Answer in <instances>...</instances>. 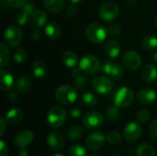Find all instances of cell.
I'll list each match as a JSON object with an SVG mask.
<instances>
[{
  "label": "cell",
  "mask_w": 157,
  "mask_h": 156,
  "mask_svg": "<svg viewBox=\"0 0 157 156\" xmlns=\"http://www.w3.org/2000/svg\"><path fill=\"white\" fill-rule=\"evenodd\" d=\"M70 116L72 119L77 120L81 117V110L78 108H74L70 110Z\"/></svg>",
  "instance_id": "43"
},
{
  "label": "cell",
  "mask_w": 157,
  "mask_h": 156,
  "mask_svg": "<svg viewBox=\"0 0 157 156\" xmlns=\"http://www.w3.org/2000/svg\"><path fill=\"white\" fill-rule=\"evenodd\" d=\"M52 156H65V155H63V154H53Z\"/></svg>",
  "instance_id": "53"
},
{
  "label": "cell",
  "mask_w": 157,
  "mask_h": 156,
  "mask_svg": "<svg viewBox=\"0 0 157 156\" xmlns=\"http://www.w3.org/2000/svg\"><path fill=\"white\" fill-rule=\"evenodd\" d=\"M92 87L95 91H97L100 95H108L111 92L113 88V83L109 78L104 75L96 76L92 80Z\"/></svg>",
  "instance_id": "8"
},
{
  "label": "cell",
  "mask_w": 157,
  "mask_h": 156,
  "mask_svg": "<svg viewBox=\"0 0 157 156\" xmlns=\"http://www.w3.org/2000/svg\"><path fill=\"white\" fill-rule=\"evenodd\" d=\"M63 135L59 131H52L47 136V144L53 151H61L64 147Z\"/></svg>",
  "instance_id": "14"
},
{
  "label": "cell",
  "mask_w": 157,
  "mask_h": 156,
  "mask_svg": "<svg viewBox=\"0 0 157 156\" xmlns=\"http://www.w3.org/2000/svg\"><path fill=\"white\" fill-rule=\"evenodd\" d=\"M34 134L29 130H24L20 131L14 139V144L19 149H25L33 141Z\"/></svg>",
  "instance_id": "15"
},
{
  "label": "cell",
  "mask_w": 157,
  "mask_h": 156,
  "mask_svg": "<svg viewBox=\"0 0 157 156\" xmlns=\"http://www.w3.org/2000/svg\"><path fill=\"white\" fill-rule=\"evenodd\" d=\"M149 130H150V134L153 137V139L157 141V119L151 123Z\"/></svg>",
  "instance_id": "42"
},
{
  "label": "cell",
  "mask_w": 157,
  "mask_h": 156,
  "mask_svg": "<svg viewBox=\"0 0 157 156\" xmlns=\"http://www.w3.org/2000/svg\"><path fill=\"white\" fill-rule=\"evenodd\" d=\"M83 135V128L79 125L71 126L67 131V137L69 140H78Z\"/></svg>",
  "instance_id": "30"
},
{
  "label": "cell",
  "mask_w": 157,
  "mask_h": 156,
  "mask_svg": "<svg viewBox=\"0 0 157 156\" xmlns=\"http://www.w3.org/2000/svg\"><path fill=\"white\" fill-rule=\"evenodd\" d=\"M91 156H99V155H98V154H93V155H91Z\"/></svg>",
  "instance_id": "55"
},
{
  "label": "cell",
  "mask_w": 157,
  "mask_h": 156,
  "mask_svg": "<svg viewBox=\"0 0 157 156\" xmlns=\"http://www.w3.org/2000/svg\"><path fill=\"white\" fill-rule=\"evenodd\" d=\"M107 141V137L100 131H95L90 133L86 139V145L88 149L92 151H96L100 149L105 142Z\"/></svg>",
  "instance_id": "11"
},
{
  "label": "cell",
  "mask_w": 157,
  "mask_h": 156,
  "mask_svg": "<svg viewBox=\"0 0 157 156\" xmlns=\"http://www.w3.org/2000/svg\"><path fill=\"white\" fill-rule=\"evenodd\" d=\"M23 116H24L23 111L20 108H15L6 112L5 120H6V123L9 125H16L22 120Z\"/></svg>",
  "instance_id": "19"
},
{
  "label": "cell",
  "mask_w": 157,
  "mask_h": 156,
  "mask_svg": "<svg viewBox=\"0 0 157 156\" xmlns=\"http://www.w3.org/2000/svg\"><path fill=\"white\" fill-rule=\"evenodd\" d=\"M0 148H1V152H0L1 156H7V154H8V147H7V145L6 144V143L4 141L0 142Z\"/></svg>",
  "instance_id": "44"
},
{
  "label": "cell",
  "mask_w": 157,
  "mask_h": 156,
  "mask_svg": "<svg viewBox=\"0 0 157 156\" xmlns=\"http://www.w3.org/2000/svg\"><path fill=\"white\" fill-rule=\"evenodd\" d=\"M76 14H77V9H76L75 6H70L67 7V9H66V15L68 17H75Z\"/></svg>",
  "instance_id": "45"
},
{
  "label": "cell",
  "mask_w": 157,
  "mask_h": 156,
  "mask_svg": "<svg viewBox=\"0 0 157 156\" xmlns=\"http://www.w3.org/2000/svg\"><path fill=\"white\" fill-rule=\"evenodd\" d=\"M45 8L51 13H59L64 7L63 0H43Z\"/></svg>",
  "instance_id": "23"
},
{
  "label": "cell",
  "mask_w": 157,
  "mask_h": 156,
  "mask_svg": "<svg viewBox=\"0 0 157 156\" xmlns=\"http://www.w3.org/2000/svg\"><path fill=\"white\" fill-rule=\"evenodd\" d=\"M62 62L65 66H67L69 68H75L78 63V57L74 51H68L63 54Z\"/></svg>",
  "instance_id": "26"
},
{
  "label": "cell",
  "mask_w": 157,
  "mask_h": 156,
  "mask_svg": "<svg viewBox=\"0 0 157 156\" xmlns=\"http://www.w3.org/2000/svg\"><path fill=\"white\" fill-rule=\"evenodd\" d=\"M32 73L34 76L40 80L45 78L47 74V67L46 64L41 61H35L32 63Z\"/></svg>",
  "instance_id": "25"
},
{
  "label": "cell",
  "mask_w": 157,
  "mask_h": 156,
  "mask_svg": "<svg viewBox=\"0 0 157 156\" xmlns=\"http://www.w3.org/2000/svg\"><path fill=\"white\" fill-rule=\"evenodd\" d=\"M134 100V94L132 90L127 86L119 88L113 96V103L119 108H123L131 106Z\"/></svg>",
  "instance_id": "3"
},
{
  "label": "cell",
  "mask_w": 157,
  "mask_h": 156,
  "mask_svg": "<svg viewBox=\"0 0 157 156\" xmlns=\"http://www.w3.org/2000/svg\"><path fill=\"white\" fill-rule=\"evenodd\" d=\"M6 3L12 7L20 8L28 3V0H6Z\"/></svg>",
  "instance_id": "41"
},
{
  "label": "cell",
  "mask_w": 157,
  "mask_h": 156,
  "mask_svg": "<svg viewBox=\"0 0 157 156\" xmlns=\"http://www.w3.org/2000/svg\"><path fill=\"white\" fill-rule=\"evenodd\" d=\"M6 124H7V123H6V121L5 118L1 117V118H0V125H1L0 135H1V136H3V135H4V133H5V131H6Z\"/></svg>",
  "instance_id": "46"
},
{
  "label": "cell",
  "mask_w": 157,
  "mask_h": 156,
  "mask_svg": "<svg viewBox=\"0 0 157 156\" xmlns=\"http://www.w3.org/2000/svg\"><path fill=\"white\" fill-rule=\"evenodd\" d=\"M70 3H72V4H77V3H80V2H82V1H84V0H68Z\"/></svg>",
  "instance_id": "51"
},
{
  "label": "cell",
  "mask_w": 157,
  "mask_h": 156,
  "mask_svg": "<svg viewBox=\"0 0 157 156\" xmlns=\"http://www.w3.org/2000/svg\"><path fill=\"white\" fill-rule=\"evenodd\" d=\"M40 36H41V34H40V30H38V29H34V30L32 31V34H31V38H32V40H40Z\"/></svg>",
  "instance_id": "47"
},
{
  "label": "cell",
  "mask_w": 157,
  "mask_h": 156,
  "mask_svg": "<svg viewBox=\"0 0 157 156\" xmlns=\"http://www.w3.org/2000/svg\"><path fill=\"white\" fill-rule=\"evenodd\" d=\"M153 59H154V61H155V62L157 63V51L154 53V55H153Z\"/></svg>",
  "instance_id": "52"
},
{
  "label": "cell",
  "mask_w": 157,
  "mask_h": 156,
  "mask_svg": "<svg viewBox=\"0 0 157 156\" xmlns=\"http://www.w3.org/2000/svg\"><path fill=\"white\" fill-rule=\"evenodd\" d=\"M143 46L147 51H155L157 49V37L154 35H146L143 39Z\"/></svg>",
  "instance_id": "29"
},
{
  "label": "cell",
  "mask_w": 157,
  "mask_h": 156,
  "mask_svg": "<svg viewBox=\"0 0 157 156\" xmlns=\"http://www.w3.org/2000/svg\"><path fill=\"white\" fill-rule=\"evenodd\" d=\"M33 156H39V155H33Z\"/></svg>",
  "instance_id": "56"
},
{
  "label": "cell",
  "mask_w": 157,
  "mask_h": 156,
  "mask_svg": "<svg viewBox=\"0 0 157 156\" xmlns=\"http://www.w3.org/2000/svg\"><path fill=\"white\" fill-rule=\"evenodd\" d=\"M28 59V53L23 48L17 49L13 53V60L17 63H23Z\"/></svg>",
  "instance_id": "33"
},
{
  "label": "cell",
  "mask_w": 157,
  "mask_h": 156,
  "mask_svg": "<svg viewBox=\"0 0 157 156\" xmlns=\"http://www.w3.org/2000/svg\"><path fill=\"white\" fill-rule=\"evenodd\" d=\"M137 156H155V148L148 143H143L136 149Z\"/></svg>",
  "instance_id": "28"
},
{
  "label": "cell",
  "mask_w": 157,
  "mask_h": 156,
  "mask_svg": "<svg viewBox=\"0 0 157 156\" xmlns=\"http://www.w3.org/2000/svg\"><path fill=\"white\" fill-rule=\"evenodd\" d=\"M120 9L118 4L113 1H107L105 2L99 8L98 14L99 17L107 22L114 20L119 15Z\"/></svg>",
  "instance_id": "7"
},
{
  "label": "cell",
  "mask_w": 157,
  "mask_h": 156,
  "mask_svg": "<svg viewBox=\"0 0 157 156\" xmlns=\"http://www.w3.org/2000/svg\"><path fill=\"white\" fill-rule=\"evenodd\" d=\"M47 21H48V16L42 10H36L31 17V23L36 28L44 27Z\"/></svg>",
  "instance_id": "22"
},
{
  "label": "cell",
  "mask_w": 157,
  "mask_h": 156,
  "mask_svg": "<svg viewBox=\"0 0 157 156\" xmlns=\"http://www.w3.org/2000/svg\"><path fill=\"white\" fill-rule=\"evenodd\" d=\"M68 154H69V156H87L86 148L80 143L73 144L69 148Z\"/></svg>",
  "instance_id": "31"
},
{
  "label": "cell",
  "mask_w": 157,
  "mask_h": 156,
  "mask_svg": "<svg viewBox=\"0 0 157 156\" xmlns=\"http://www.w3.org/2000/svg\"><path fill=\"white\" fill-rule=\"evenodd\" d=\"M120 110L119 108L116 107L115 105L112 107H109L106 110V117L110 121H116L120 118Z\"/></svg>",
  "instance_id": "34"
},
{
  "label": "cell",
  "mask_w": 157,
  "mask_h": 156,
  "mask_svg": "<svg viewBox=\"0 0 157 156\" xmlns=\"http://www.w3.org/2000/svg\"><path fill=\"white\" fill-rule=\"evenodd\" d=\"M4 40L6 45L10 47L18 46L23 40V33L19 27L11 25L7 27L4 33Z\"/></svg>",
  "instance_id": "6"
},
{
  "label": "cell",
  "mask_w": 157,
  "mask_h": 156,
  "mask_svg": "<svg viewBox=\"0 0 157 156\" xmlns=\"http://www.w3.org/2000/svg\"><path fill=\"white\" fill-rule=\"evenodd\" d=\"M78 66L83 73L86 74H94L101 69V63L94 55H86L79 61Z\"/></svg>",
  "instance_id": "5"
},
{
  "label": "cell",
  "mask_w": 157,
  "mask_h": 156,
  "mask_svg": "<svg viewBox=\"0 0 157 156\" xmlns=\"http://www.w3.org/2000/svg\"><path fill=\"white\" fill-rule=\"evenodd\" d=\"M19 156H28V152L25 149H21L19 152Z\"/></svg>",
  "instance_id": "50"
},
{
  "label": "cell",
  "mask_w": 157,
  "mask_h": 156,
  "mask_svg": "<svg viewBox=\"0 0 157 156\" xmlns=\"http://www.w3.org/2000/svg\"><path fill=\"white\" fill-rule=\"evenodd\" d=\"M156 92L151 88H143L137 94L138 101L143 105H151L156 100Z\"/></svg>",
  "instance_id": "16"
},
{
  "label": "cell",
  "mask_w": 157,
  "mask_h": 156,
  "mask_svg": "<svg viewBox=\"0 0 157 156\" xmlns=\"http://www.w3.org/2000/svg\"><path fill=\"white\" fill-rule=\"evenodd\" d=\"M10 53L7 49V47L2 43L0 44V66L1 68H4L9 62Z\"/></svg>",
  "instance_id": "32"
},
{
  "label": "cell",
  "mask_w": 157,
  "mask_h": 156,
  "mask_svg": "<svg viewBox=\"0 0 157 156\" xmlns=\"http://www.w3.org/2000/svg\"><path fill=\"white\" fill-rule=\"evenodd\" d=\"M87 85V78L86 76H83V75H80L78 77H76L75 81V86L76 88L78 89H82V88H85Z\"/></svg>",
  "instance_id": "39"
},
{
  "label": "cell",
  "mask_w": 157,
  "mask_h": 156,
  "mask_svg": "<svg viewBox=\"0 0 157 156\" xmlns=\"http://www.w3.org/2000/svg\"><path fill=\"white\" fill-rule=\"evenodd\" d=\"M103 115L97 111H90L83 116L82 121L84 126L88 130L99 128L103 124Z\"/></svg>",
  "instance_id": "9"
},
{
  "label": "cell",
  "mask_w": 157,
  "mask_h": 156,
  "mask_svg": "<svg viewBox=\"0 0 157 156\" xmlns=\"http://www.w3.org/2000/svg\"><path fill=\"white\" fill-rule=\"evenodd\" d=\"M31 87H32V81L27 75L20 76L16 82V88L20 93H27L31 89Z\"/></svg>",
  "instance_id": "24"
},
{
  "label": "cell",
  "mask_w": 157,
  "mask_h": 156,
  "mask_svg": "<svg viewBox=\"0 0 157 156\" xmlns=\"http://www.w3.org/2000/svg\"><path fill=\"white\" fill-rule=\"evenodd\" d=\"M45 34L50 40H58L62 35V28L56 22H50L45 27Z\"/></svg>",
  "instance_id": "20"
},
{
  "label": "cell",
  "mask_w": 157,
  "mask_h": 156,
  "mask_svg": "<svg viewBox=\"0 0 157 156\" xmlns=\"http://www.w3.org/2000/svg\"><path fill=\"white\" fill-rule=\"evenodd\" d=\"M143 129L139 122L132 121L126 125L123 131V137L128 142H135L142 136Z\"/></svg>",
  "instance_id": "10"
},
{
  "label": "cell",
  "mask_w": 157,
  "mask_h": 156,
  "mask_svg": "<svg viewBox=\"0 0 157 156\" xmlns=\"http://www.w3.org/2000/svg\"><path fill=\"white\" fill-rule=\"evenodd\" d=\"M121 30H122V28L120 24L118 23H112L109 28V32L110 34H112L113 36H117V35H120L121 33Z\"/></svg>",
  "instance_id": "40"
},
{
  "label": "cell",
  "mask_w": 157,
  "mask_h": 156,
  "mask_svg": "<svg viewBox=\"0 0 157 156\" xmlns=\"http://www.w3.org/2000/svg\"><path fill=\"white\" fill-rule=\"evenodd\" d=\"M66 120V111L61 106H53L47 114V122L51 128L58 129L62 127Z\"/></svg>",
  "instance_id": "4"
},
{
  "label": "cell",
  "mask_w": 157,
  "mask_h": 156,
  "mask_svg": "<svg viewBox=\"0 0 157 156\" xmlns=\"http://www.w3.org/2000/svg\"><path fill=\"white\" fill-rule=\"evenodd\" d=\"M81 102L85 107L93 108L98 103V97L91 92H86L81 97Z\"/></svg>",
  "instance_id": "27"
},
{
  "label": "cell",
  "mask_w": 157,
  "mask_h": 156,
  "mask_svg": "<svg viewBox=\"0 0 157 156\" xmlns=\"http://www.w3.org/2000/svg\"><path fill=\"white\" fill-rule=\"evenodd\" d=\"M105 53L109 59L117 58L121 53V46L120 43L115 40H109L107 41L105 45Z\"/></svg>",
  "instance_id": "18"
},
{
  "label": "cell",
  "mask_w": 157,
  "mask_h": 156,
  "mask_svg": "<svg viewBox=\"0 0 157 156\" xmlns=\"http://www.w3.org/2000/svg\"><path fill=\"white\" fill-rule=\"evenodd\" d=\"M7 98L8 99H10L11 101H16V99H17V95L15 94V93H9L8 95H7Z\"/></svg>",
  "instance_id": "49"
},
{
  "label": "cell",
  "mask_w": 157,
  "mask_h": 156,
  "mask_svg": "<svg viewBox=\"0 0 157 156\" xmlns=\"http://www.w3.org/2000/svg\"><path fill=\"white\" fill-rule=\"evenodd\" d=\"M55 97L56 100L63 105H72L77 99V91L72 86L63 85L57 88Z\"/></svg>",
  "instance_id": "2"
},
{
  "label": "cell",
  "mask_w": 157,
  "mask_h": 156,
  "mask_svg": "<svg viewBox=\"0 0 157 156\" xmlns=\"http://www.w3.org/2000/svg\"><path fill=\"white\" fill-rule=\"evenodd\" d=\"M137 120L140 123H145L150 118V112L147 109H142L137 113Z\"/></svg>",
  "instance_id": "38"
},
{
  "label": "cell",
  "mask_w": 157,
  "mask_h": 156,
  "mask_svg": "<svg viewBox=\"0 0 157 156\" xmlns=\"http://www.w3.org/2000/svg\"><path fill=\"white\" fill-rule=\"evenodd\" d=\"M110 76H112L113 78L115 79H121L122 76H123V69L121 67V64L115 63L112 70H111V73H110Z\"/></svg>",
  "instance_id": "36"
},
{
  "label": "cell",
  "mask_w": 157,
  "mask_h": 156,
  "mask_svg": "<svg viewBox=\"0 0 157 156\" xmlns=\"http://www.w3.org/2000/svg\"><path fill=\"white\" fill-rule=\"evenodd\" d=\"M122 61L125 67L132 71L139 69L142 64V59L140 55L134 51H127L122 56Z\"/></svg>",
  "instance_id": "12"
},
{
  "label": "cell",
  "mask_w": 157,
  "mask_h": 156,
  "mask_svg": "<svg viewBox=\"0 0 157 156\" xmlns=\"http://www.w3.org/2000/svg\"><path fill=\"white\" fill-rule=\"evenodd\" d=\"M35 11V6L32 3H27L24 6H22L21 10L16 17V22L17 23V25L25 26L29 20V18L31 19V17Z\"/></svg>",
  "instance_id": "13"
},
{
  "label": "cell",
  "mask_w": 157,
  "mask_h": 156,
  "mask_svg": "<svg viewBox=\"0 0 157 156\" xmlns=\"http://www.w3.org/2000/svg\"><path fill=\"white\" fill-rule=\"evenodd\" d=\"M14 85V77L11 73L4 68L0 71V87L2 91H8Z\"/></svg>",
  "instance_id": "17"
},
{
  "label": "cell",
  "mask_w": 157,
  "mask_h": 156,
  "mask_svg": "<svg viewBox=\"0 0 157 156\" xmlns=\"http://www.w3.org/2000/svg\"><path fill=\"white\" fill-rule=\"evenodd\" d=\"M115 64V62L113 60H110V59H108L106 61H104L102 66H101V69H102V72L106 74V75H109L110 76V73H111V70L113 68Z\"/></svg>",
  "instance_id": "37"
},
{
  "label": "cell",
  "mask_w": 157,
  "mask_h": 156,
  "mask_svg": "<svg viewBox=\"0 0 157 156\" xmlns=\"http://www.w3.org/2000/svg\"><path fill=\"white\" fill-rule=\"evenodd\" d=\"M155 25H156V26H157V17H155Z\"/></svg>",
  "instance_id": "54"
},
{
  "label": "cell",
  "mask_w": 157,
  "mask_h": 156,
  "mask_svg": "<svg viewBox=\"0 0 157 156\" xmlns=\"http://www.w3.org/2000/svg\"><path fill=\"white\" fill-rule=\"evenodd\" d=\"M86 36L93 43H102L108 37L107 29L99 23H91L86 29Z\"/></svg>",
  "instance_id": "1"
},
{
  "label": "cell",
  "mask_w": 157,
  "mask_h": 156,
  "mask_svg": "<svg viewBox=\"0 0 157 156\" xmlns=\"http://www.w3.org/2000/svg\"><path fill=\"white\" fill-rule=\"evenodd\" d=\"M107 142L111 145H118L121 143L122 137L118 131H110L107 136Z\"/></svg>",
  "instance_id": "35"
},
{
  "label": "cell",
  "mask_w": 157,
  "mask_h": 156,
  "mask_svg": "<svg viewBox=\"0 0 157 156\" xmlns=\"http://www.w3.org/2000/svg\"><path fill=\"white\" fill-rule=\"evenodd\" d=\"M143 79L147 83H153L157 79V68L152 63L144 65L142 70Z\"/></svg>",
  "instance_id": "21"
},
{
  "label": "cell",
  "mask_w": 157,
  "mask_h": 156,
  "mask_svg": "<svg viewBox=\"0 0 157 156\" xmlns=\"http://www.w3.org/2000/svg\"><path fill=\"white\" fill-rule=\"evenodd\" d=\"M81 69L78 67V68H74L73 70H72V76L73 77H78V76H80L81 75Z\"/></svg>",
  "instance_id": "48"
}]
</instances>
